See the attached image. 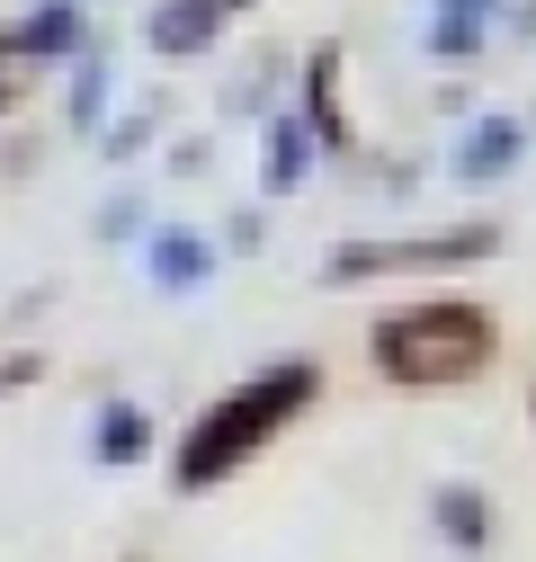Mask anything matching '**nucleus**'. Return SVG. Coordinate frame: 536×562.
Wrapping results in <instances>:
<instances>
[{
    "mask_svg": "<svg viewBox=\"0 0 536 562\" xmlns=\"http://www.w3.org/2000/svg\"><path fill=\"white\" fill-rule=\"evenodd\" d=\"M313 393H322V367H304V358H287V367H259L250 384L215 393L206 411L188 419L170 482H179V491H215V482H233V473H242V464H250L268 438L287 429V419H304V411H313Z\"/></svg>",
    "mask_w": 536,
    "mask_h": 562,
    "instance_id": "nucleus-1",
    "label": "nucleus"
},
{
    "mask_svg": "<svg viewBox=\"0 0 536 562\" xmlns=\"http://www.w3.org/2000/svg\"><path fill=\"white\" fill-rule=\"evenodd\" d=\"M367 358H376V375L402 384V393H447V384H474V375L501 358V330H492L483 304L438 295V304L384 313V322L367 330Z\"/></svg>",
    "mask_w": 536,
    "mask_h": 562,
    "instance_id": "nucleus-2",
    "label": "nucleus"
},
{
    "mask_svg": "<svg viewBox=\"0 0 536 562\" xmlns=\"http://www.w3.org/2000/svg\"><path fill=\"white\" fill-rule=\"evenodd\" d=\"M501 224H447V233H393V241H340L331 250V286H367V277H402V268H465L492 259Z\"/></svg>",
    "mask_w": 536,
    "mask_h": 562,
    "instance_id": "nucleus-3",
    "label": "nucleus"
},
{
    "mask_svg": "<svg viewBox=\"0 0 536 562\" xmlns=\"http://www.w3.org/2000/svg\"><path fill=\"white\" fill-rule=\"evenodd\" d=\"M518 153H527V125H518V116H474V125L456 134L447 170H456L465 188H492V179H510V170H518Z\"/></svg>",
    "mask_w": 536,
    "mask_h": 562,
    "instance_id": "nucleus-4",
    "label": "nucleus"
},
{
    "mask_svg": "<svg viewBox=\"0 0 536 562\" xmlns=\"http://www.w3.org/2000/svg\"><path fill=\"white\" fill-rule=\"evenodd\" d=\"M224 0H153V19H144V45L161 54V63H188V54H206L215 36H224Z\"/></svg>",
    "mask_w": 536,
    "mask_h": 562,
    "instance_id": "nucleus-5",
    "label": "nucleus"
},
{
    "mask_svg": "<svg viewBox=\"0 0 536 562\" xmlns=\"http://www.w3.org/2000/svg\"><path fill=\"white\" fill-rule=\"evenodd\" d=\"M492 19H501V0H438L429 10V63H474L483 54V36H492Z\"/></svg>",
    "mask_w": 536,
    "mask_h": 562,
    "instance_id": "nucleus-6",
    "label": "nucleus"
},
{
    "mask_svg": "<svg viewBox=\"0 0 536 562\" xmlns=\"http://www.w3.org/2000/svg\"><path fill=\"white\" fill-rule=\"evenodd\" d=\"M144 268H153V286L161 295H197V286H206V277H215V241L206 233H153V250H144Z\"/></svg>",
    "mask_w": 536,
    "mask_h": 562,
    "instance_id": "nucleus-7",
    "label": "nucleus"
},
{
    "mask_svg": "<svg viewBox=\"0 0 536 562\" xmlns=\"http://www.w3.org/2000/svg\"><path fill=\"white\" fill-rule=\"evenodd\" d=\"M304 125H313V144H331V153H349L358 134H349V108H340V45H322L313 63H304Z\"/></svg>",
    "mask_w": 536,
    "mask_h": 562,
    "instance_id": "nucleus-8",
    "label": "nucleus"
},
{
    "mask_svg": "<svg viewBox=\"0 0 536 562\" xmlns=\"http://www.w3.org/2000/svg\"><path fill=\"white\" fill-rule=\"evenodd\" d=\"M19 45L36 54V72L45 63H72L90 45V19H81V0H36V10L19 19Z\"/></svg>",
    "mask_w": 536,
    "mask_h": 562,
    "instance_id": "nucleus-9",
    "label": "nucleus"
},
{
    "mask_svg": "<svg viewBox=\"0 0 536 562\" xmlns=\"http://www.w3.org/2000/svg\"><path fill=\"white\" fill-rule=\"evenodd\" d=\"M90 456H99V464H144V456H153V411H144V402H108V411L90 419Z\"/></svg>",
    "mask_w": 536,
    "mask_h": 562,
    "instance_id": "nucleus-10",
    "label": "nucleus"
},
{
    "mask_svg": "<svg viewBox=\"0 0 536 562\" xmlns=\"http://www.w3.org/2000/svg\"><path fill=\"white\" fill-rule=\"evenodd\" d=\"M429 518H438V536L465 544V553H483V544H492V501H483V482H438Z\"/></svg>",
    "mask_w": 536,
    "mask_h": 562,
    "instance_id": "nucleus-11",
    "label": "nucleus"
},
{
    "mask_svg": "<svg viewBox=\"0 0 536 562\" xmlns=\"http://www.w3.org/2000/svg\"><path fill=\"white\" fill-rule=\"evenodd\" d=\"M304 161H313V125H304V116H268V153H259V188H268V196H287V188L304 179Z\"/></svg>",
    "mask_w": 536,
    "mask_h": 562,
    "instance_id": "nucleus-12",
    "label": "nucleus"
},
{
    "mask_svg": "<svg viewBox=\"0 0 536 562\" xmlns=\"http://www.w3.org/2000/svg\"><path fill=\"white\" fill-rule=\"evenodd\" d=\"M108 81H116L108 45H81V54H72V125H81V134L99 125V108H108Z\"/></svg>",
    "mask_w": 536,
    "mask_h": 562,
    "instance_id": "nucleus-13",
    "label": "nucleus"
},
{
    "mask_svg": "<svg viewBox=\"0 0 536 562\" xmlns=\"http://www.w3.org/2000/svg\"><path fill=\"white\" fill-rule=\"evenodd\" d=\"M27 90H36V54L19 45V27H0V116H10Z\"/></svg>",
    "mask_w": 536,
    "mask_h": 562,
    "instance_id": "nucleus-14",
    "label": "nucleus"
},
{
    "mask_svg": "<svg viewBox=\"0 0 536 562\" xmlns=\"http://www.w3.org/2000/svg\"><path fill=\"white\" fill-rule=\"evenodd\" d=\"M99 144H108V161H134V153L153 144V116H116V125L99 134Z\"/></svg>",
    "mask_w": 536,
    "mask_h": 562,
    "instance_id": "nucleus-15",
    "label": "nucleus"
},
{
    "mask_svg": "<svg viewBox=\"0 0 536 562\" xmlns=\"http://www.w3.org/2000/svg\"><path fill=\"white\" fill-rule=\"evenodd\" d=\"M125 233H134V196H116L108 215H99V241H125Z\"/></svg>",
    "mask_w": 536,
    "mask_h": 562,
    "instance_id": "nucleus-16",
    "label": "nucleus"
},
{
    "mask_svg": "<svg viewBox=\"0 0 536 562\" xmlns=\"http://www.w3.org/2000/svg\"><path fill=\"white\" fill-rule=\"evenodd\" d=\"M27 375H45V358H36V348H27V358H0V393H10V384H27Z\"/></svg>",
    "mask_w": 536,
    "mask_h": 562,
    "instance_id": "nucleus-17",
    "label": "nucleus"
}]
</instances>
